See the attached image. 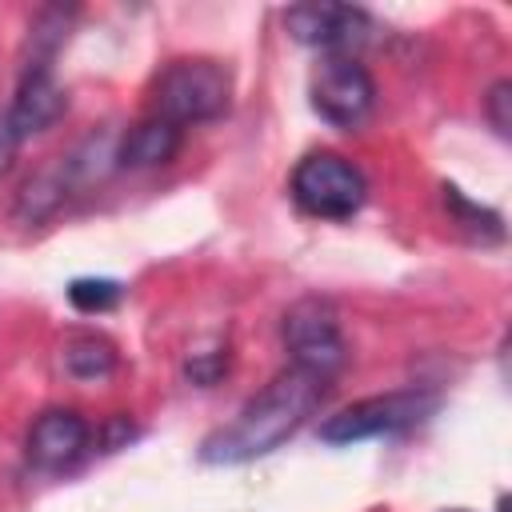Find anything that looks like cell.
<instances>
[{
    "label": "cell",
    "mask_w": 512,
    "mask_h": 512,
    "mask_svg": "<svg viewBox=\"0 0 512 512\" xmlns=\"http://www.w3.org/2000/svg\"><path fill=\"white\" fill-rule=\"evenodd\" d=\"M324 392H328V380L288 364L280 376H272L264 384V392H256L240 408V416L228 428H220L204 440L200 460H208V464H248L256 456L276 452L316 412Z\"/></svg>",
    "instance_id": "obj_1"
},
{
    "label": "cell",
    "mask_w": 512,
    "mask_h": 512,
    "mask_svg": "<svg viewBox=\"0 0 512 512\" xmlns=\"http://www.w3.org/2000/svg\"><path fill=\"white\" fill-rule=\"evenodd\" d=\"M228 104H232V76L220 60L208 56L172 60L152 88V116L176 128L216 120L228 112Z\"/></svg>",
    "instance_id": "obj_2"
},
{
    "label": "cell",
    "mask_w": 512,
    "mask_h": 512,
    "mask_svg": "<svg viewBox=\"0 0 512 512\" xmlns=\"http://www.w3.org/2000/svg\"><path fill=\"white\" fill-rule=\"evenodd\" d=\"M436 404H440V396L424 392V388H400V392H384V396H364V400L332 412L320 424V440L324 444H356V440L388 436V432L420 424L424 416L436 412Z\"/></svg>",
    "instance_id": "obj_3"
},
{
    "label": "cell",
    "mask_w": 512,
    "mask_h": 512,
    "mask_svg": "<svg viewBox=\"0 0 512 512\" xmlns=\"http://www.w3.org/2000/svg\"><path fill=\"white\" fill-rule=\"evenodd\" d=\"M368 196L364 172L340 152H308L292 172V200L320 220H348Z\"/></svg>",
    "instance_id": "obj_4"
},
{
    "label": "cell",
    "mask_w": 512,
    "mask_h": 512,
    "mask_svg": "<svg viewBox=\"0 0 512 512\" xmlns=\"http://www.w3.org/2000/svg\"><path fill=\"white\" fill-rule=\"evenodd\" d=\"M284 348L292 356V368L312 372L320 380H332L348 360L336 308L328 300H320V296L296 300L284 312Z\"/></svg>",
    "instance_id": "obj_5"
},
{
    "label": "cell",
    "mask_w": 512,
    "mask_h": 512,
    "mask_svg": "<svg viewBox=\"0 0 512 512\" xmlns=\"http://www.w3.org/2000/svg\"><path fill=\"white\" fill-rule=\"evenodd\" d=\"M308 96L320 120L336 128H356L368 120L376 104V84L356 56H324L320 68L312 72Z\"/></svg>",
    "instance_id": "obj_6"
},
{
    "label": "cell",
    "mask_w": 512,
    "mask_h": 512,
    "mask_svg": "<svg viewBox=\"0 0 512 512\" xmlns=\"http://www.w3.org/2000/svg\"><path fill=\"white\" fill-rule=\"evenodd\" d=\"M284 28L292 40L308 48H324L328 56H352L372 32L368 12L348 4H296L284 12Z\"/></svg>",
    "instance_id": "obj_7"
},
{
    "label": "cell",
    "mask_w": 512,
    "mask_h": 512,
    "mask_svg": "<svg viewBox=\"0 0 512 512\" xmlns=\"http://www.w3.org/2000/svg\"><path fill=\"white\" fill-rule=\"evenodd\" d=\"M60 112H64V88L56 84L48 60H36V64L24 68V76L16 84V96H12L0 128H4V136L12 144H20V140L44 132L48 124H56Z\"/></svg>",
    "instance_id": "obj_8"
},
{
    "label": "cell",
    "mask_w": 512,
    "mask_h": 512,
    "mask_svg": "<svg viewBox=\"0 0 512 512\" xmlns=\"http://www.w3.org/2000/svg\"><path fill=\"white\" fill-rule=\"evenodd\" d=\"M88 448V420L72 408H48L28 428V460L40 472L72 468Z\"/></svg>",
    "instance_id": "obj_9"
},
{
    "label": "cell",
    "mask_w": 512,
    "mask_h": 512,
    "mask_svg": "<svg viewBox=\"0 0 512 512\" xmlns=\"http://www.w3.org/2000/svg\"><path fill=\"white\" fill-rule=\"evenodd\" d=\"M180 140H184V128H176V124H168L160 116H144L120 140L116 160L124 168H156V164H168L180 152Z\"/></svg>",
    "instance_id": "obj_10"
},
{
    "label": "cell",
    "mask_w": 512,
    "mask_h": 512,
    "mask_svg": "<svg viewBox=\"0 0 512 512\" xmlns=\"http://www.w3.org/2000/svg\"><path fill=\"white\" fill-rule=\"evenodd\" d=\"M116 368V348L96 336V332H84V336H72L64 344V372L76 376V380H100Z\"/></svg>",
    "instance_id": "obj_11"
},
{
    "label": "cell",
    "mask_w": 512,
    "mask_h": 512,
    "mask_svg": "<svg viewBox=\"0 0 512 512\" xmlns=\"http://www.w3.org/2000/svg\"><path fill=\"white\" fill-rule=\"evenodd\" d=\"M68 300L76 312H108L116 308L120 300V284L116 280H104V276H84V280H72L68 284Z\"/></svg>",
    "instance_id": "obj_12"
},
{
    "label": "cell",
    "mask_w": 512,
    "mask_h": 512,
    "mask_svg": "<svg viewBox=\"0 0 512 512\" xmlns=\"http://www.w3.org/2000/svg\"><path fill=\"white\" fill-rule=\"evenodd\" d=\"M444 200H448V208L460 216V224H464V228H472L480 240H500V236H504L500 216H496L492 208H476L472 200H464V196H460V188H444Z\"/></svg>",
    "instance_id": "obj_13"
},
{
    "label": "cell",
    "mask_w": 512,
    "mask_h": 512,
    "mask_svg": "<svg viewBox=\"0 0 512 512\" xmlns=\"http://www.w3.org/2000/svg\"><path fill=\"white\" fill-rule=\"evenodd\" d=\"M508 92H512L508 80H500V84L488 92V116H492V128H496L500 136H508V124H512V120H508V100H512Z\"/></svg>",
    "instance_id": "obj_14"
},
{
    "label": "cell",
    "mask_w": 512,
    "mask_h": 512,
    "mask_svg": "<svg viewBox=\"0 0 512 512\" xmlns=\"http://www.w3.org/2000/svg\"><path fill=\"white\" fill-rule=\"evenodd\" d=\"M452 512H464V508H452Z\"/></svg>",
    "instance_id": "obj_15"
}]
</instances>
